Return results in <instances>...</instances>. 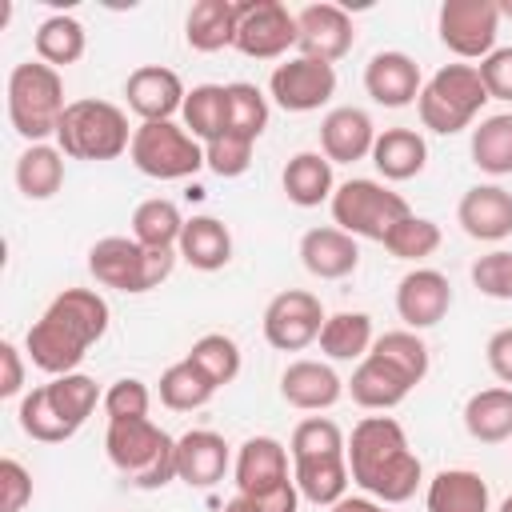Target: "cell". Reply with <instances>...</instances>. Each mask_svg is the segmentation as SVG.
<instances>
[{"label": "cell", "mask_w": 512, "mask_h": 512, "mask_svg": "<svg viewBox=\"0 0 512 512\" xmlns=\"http://www.w3.org/2000/svg\"><path fill=\"white\" fill-rule=\"evenodd\" d=\"M108 300L92 288H64L44 316L28 328L24 348L28 360L48 372V376H68L80 368V360L88 356V348L108 332Z\"/></svg>", "instance_id": "cell-1"}, {"label": "cell", "mask_w": 512, "mask_h": 512, "mask_svg": "<svg viewBox=\"0 0 512 512\" xmlns=\"http://www.w3.org/2000/svg\"><path fill=\"white\" fill-rule=\"evenodd\" d=\"M348 472L364 496L380 504H404L420 488V456L408 448L404 428L392 416H364L348 436Z\"/></svg>", "instance_id": "cell-2"}, {"label": "cell", "mask_w": 512, "mask_h": 512, "mask_svg": "<svg viewBox=\"0 0 512 512\" xmlns=\"http://www.w3.org/2000/svg\"><path fill=\"white\" fill-rule=\"evenodd\" d=\"M104 452H108L112 468L124 476V484H132L140 492H156L176 480V440L148 416L144 420H108Z\"/></svg>", "instance_id": "cell-3"}, {"label": "cell", "mask_w": 512, "mask_h": 512, "mask_svg": "<svg viewBox=\"0 0 512 512\" xmlns=\"http://www.w3.org/2000/svg\"><path fill=\"white\" fill-rule=\"evenodd\" d=\"M128 116L112 100H68L60 124H56V148L72 160H116L132 148Z\"/></svg>", "instance_id": "cell-4"}, {"label": "cell", "mask_w": 512, "mask_h": 512, "mask_svg": "<svg viewBox=\"0 0 512 512\" xmlns=\"http://www.w3.org/2000/svg\"><path fill=\"white\" fill-rule=\"evenodd\" d=\"M64 108V80L52 64L24 60L8 72V120L28 144H44L48 136H56Z\"/></svg>", "instance_id": "cell-5"}, {"label": "cell", "mask_w": 512, "mask_h": 512, "mask_svg": "<svg viewBox=\"0 0 512 512\" xmlns=\"http://www.w3.org/2000/svg\"><path fill=\"white\" fill-rule=\"evenodd\" d=\"M484 104H488V88L480 80V68L476 64H444L420 88L416 112H420V124L428 132L456 136L476 120V112Z\"/></svg>", "instance_id": "cell-6"}, {"label": "cell", "mask_w": 512, "mask_h": 512, "mask_svg": "<svg viewBox=\"0 0 512 512\" xmlns=\"http://www.w3.org/2000/svg\"><path fill=\"white\" fill-rule=\"evenodd\" d=\"M172 248H144L132 236H104L88 248V272L116 292H152L172 276Z\"/></svg>", "instance_id": "cell-7"}, {"label": "cell", "mask_w": 512, "mask_h": 512, "mask_svg": "<svg viewBox=\"0 0 512 512\" xmlns=\"http://www.w3.org/2000/svg\"><path fill=\"white\" fill-rule=\"evenodd\" d=\"M332 220L340 232L348 236H360V240H380L412 212L408 200L400 192H392L388 184L380 180H368V176H352L344 180L336 192H332Z\"/></svg>", "instance_id": "cell-8"}, {"label": "cell", "mask_w": 512, "mask_h": 512, "mask_svg": "<svg viewBox=\"0 0 512 512\" xmlns=\"http://www.w3.org/2000/svg\"><path fill=\"white\" fill-rule=\"evenodd\" d=\"M128 160L152 180H184L204 168V144L176 120H148L132 132Z\"/></svg>", "instance_id": "cell-9"}, {"label": "cell", "mask_w": 512, "mask_h": 512, "mask_svg": "<svg viewBox=\"0 0 512 512\" xmlns=\"http://www.w3.org/2000/svg\"><path fill=\"white\" fill-rule=\"evenodd\" d=\"M436 32L440 44L460 60H484L488 52H496L500 8L496 0H444L436 12Z\"/></svg>", "instance_id": "cell-10"}, {"label": "cell", "mask_w": 512, "mask_h": 512, "mask_svg": "<svg viewBox=\"0 0 512 512\" xmlns=\"http://www.w3.org/2000/svg\"><path fill=\"white\" fill-rule=\"evenodd\" d=\"M248 60H276L296 48V12L280 0H236V44Z\"/></svg>", "instance_id": "cell-11"}, {"label": "cell", "mask_w": 512, "mask_h": 512, "mask_svg": "<svg viewBox=\"0 0 512 512\" xmlns=\"http://www.w3.org/2000/svg\"><path fill=\"white\" fill-rule=\"evenodd\" d=\"M324 320L328 316L320 308V296H312L304 288H288V292L272 296L264 308V340L276 352H300L312 340H320Z\"/></svg>", "instance_id": "cell-12"}, {"label": "cell", "mask_w": 512, "mask_h": 512, "mask_svg": "<svg viewBox=\"0 0 512 512\" xmlns=\"http://www.w3.org/2000/svg\"><path fill=\"white\" fill-rule=\"evenodd\" d=\"M268 92L284 112H316L332 100L336 92V68L324 60H308V56H292L284 64L272 68L268 76Z\"/></svg>", "instance_id": "cell-13"}, {"label": "cell", "mask_w": 512, "mask_h": 512, "mask_svg": "<svg viewBox=\"0 0 512 512\" xmlns=\"http://www.w3.org/2000/svg\"><path fill=\"white\" fill-rule=\"evenodd\" d=\"M352 16L340 4H304L296 12V48L308 60L336 64L352 52Z\"/></svg>", "instance_id": "cell-14"}, {"label": "cell", "mask_w": 512, "mask_h": 512, "mask_svg": "<svg viewBox=\"0 0 512 512\" xmlns=\"http://www.w3.org/2000/svg\"><path fill=\"white\" fill-rule=\"evenodd\" d=\"M452 308V284L444 272L436 268H412L408 276H400L396 284V312L404 320V328L420 332V328H432L448 316Z\"/></svg>", "instance_id": "cell-15"}, {"label": "cell", "mask_w": 512, "mask_h": 512, "mask_svg": "<svg viewBox=\"0 0 512 512\" xmlns=\"http://www.w3.org/2000/svg\"><path fill=\"white\" fill-rule=\"evenodd\" d=\"M124 96H128V108L140 116V124H148V120H172L184 108L188 92H184V80L172 68L140 64L136 72H128Z\"/></svg>", "instance_id": "cell-16"}, {"label": "cell", "mask_w": 512, "mask_h": 512, "mask_svg": "<svg viewBox=\"0 0 512 512\" xmlns=\"http://www.w3.org/2000/svg\"><path fill=\"white\" fill-rule=\"evenodd\" d=\"M420 88V64L408 52L388 48L364 64V92L384 108H408L412 100H420Z\"/></svg>", "instance_id": "cell-17"}, {"label": "cell", "mask_w": 512, "mask_h": 512, "mask_svg": "<svg viewBox=\"0 0 512 512\" xmlns=\"http://www.w3.org/2000/svg\"><path fill=\"white\" fill-rule=\"evenodd\" d=\"M456 220L472 240L496 244L512 236V192L500 184H472L456 204Z\"/></svg>", "instance_id": "cell-18"}, {"label": "cell", "mask_w": 512, "mask_h": 512, "mask_svg": "<svg viewBox=\"0 0 512 512\" xmlns=\"http://www.w3.org/2000/svg\"><path fill=\"white\" fill-rule=\"evenodd\" d=\"M372 144H376V124L364 108L340 104L320 120V152L332 164H356L372 156Z\"/></svg>", "instance_id": "cell-19"}, {"label": "cell", "mask_w": 512, "mask_h": 512, "mask_svg": "<svg viewBox=\"0 0 512 512\" xmlns=\"http://www.w3.org/2000/svg\"><path fill=\"white\" fill-rule=\"evenodd\" d=\"M228 472V444L212 428H192L176 440V480L188 488H212Z\"/></svg>", "instance_id": "cell-20"}, {"label": "cell", "mask_w": 512, "mask_h": 512, "mask_svg": "<svg viewBox=\"0 0 512 512\" xmlns=\"http://www.w3.org/2000/svg\"><path fill=\"white\" fill-rule=\"evenodd\" d=\"M288 456L292 452L276 436H248L236 452V488H240V496H260V492L292 480Z\"/></svg>", "instance_id": "cell-21"}, {"label": "cell", "mask_w": 512, "mask_h": 512, "mask_svg": "<svg viewBox=\"0 0 512 512\" xmlns=\"http://www.w3.org/2000/svg\"><path fill=\"white\" fill-rule=\"evenodd\" d=\"M300 264L316 276V280H344L356 272L360 264V248L356 236L340 232L336 224L328 228H308L300 236Z\"/></svg>", "instance_id": "cell-22"}, {"label": "cell", "mask_w": 512, "mask_h": 512, "mask_svg": "<svg viewBox=\"0 0 512 512\" xmlns=\"http://www.w3.org/2000/svg\"><path fill=\"white\" fill-rule=\"evenodd\" d=\"M280 396L300 412H324L344 396V380L324 360H292L280 372Z\"/></svg>", "instance_id": "cell-23"}, {"label": "cell", "mask_w": 512, "mask_h": 512, "mask_svg": "<svg viewBox=\"0 0 512 512\" xmlns=\"http://www.w3.org/2000/svg\"><path fill=\"white\" fill-rule=\"evenodd\" d=\"M372 164L384 180H412L428 164V144L416 128H384V132H376Z\"/></svg>", "instance_id": "cell-24"}, {"label": "cell", "mask_w": 512, "mask_h": 512, "mask_svg": "<svg viewBox=\"0 0 512 512\" xmlns=\"http://www.w3.org/2000/svg\"><path fill=\"white\" fill-rule=\"evenodd\" d=\"M176 252L196 272H220L232 260V232L216 216H192V220H184Z\"/></svg>", "instance_id": "cell-25"}, {"label": "cell", "mask_w": 512, "mask_h": 512, "mask_svg": "<svg viewBox=\"0 0 512 512\" xmlns=\"http://www.w3.org/2000/svg\"><path fill=\"white\" fill-rule=\"evenodd\" d=\"M348 392H352V400L360 404V408H368V412H388V408H396L408 392H412V384L392 368V364H384L380 356H364L360 364H356V372H352V380H348Z\"/></svg>", "instance_id": "cell-26"}, {"label": "cell", "mask_w": 512, "mask_h": 512, "mask_svg": "<svg viewBox=\"0 0 512 512\" xmlns=\"http://www.w3.org/2000/svg\"><path fill=\"white\" fill-rule=\"evenodd\" d=\"M428 512H488L492 496L480 472L472 468H444L428 480V496H424Z\"/></svg>", "instance_id": "cell-27"}, {"label": "cell", "mask_w": 512, "mask_h": 512, "mask_svg": "<svg viewBox=\"0 0 512 512\" xmlns=\"http://www.w3.org/2000/svg\"><path fill=\"white\" fill-rule=\"evenodd\" d=\"M184 40L192 52H220L236 44V0H196L184 16Z\"/></svg>", "instance_id": "cell-28"}, {"label": "cell", "mask_w": 512, "mask_h": 512, "mask_svg": "<svg viewBox=\"0 0 512 512\" xmlns=\"http://www.w3.org/2000/svg\"><path fill=\"white\" fill-rule=\"evenodd\" d=\"M280 184H284V196L296 208H316V204L332 200V192H336V184H332V160L324 152H296L284 164Z\"/></svg>", "instance_id": "cell-29"}, {"label": "cell", "mask_w": 512, "mask_h": 512, "mask_svg": "<svg viewBox=\"0 0 512 512\" xmlns=\"http://www.w3.org/2000/svg\"><path fill=\"white\" fill-rule=\"evenodd\" d=\"M292 480L300 488L304 500L332 508L340 496H348V452L340 456H312V460H292Z\"/></svg>", "instance_id": "cell-30"}, {"label": "cell", "mask_w": 512, "mask_h": 512, "mask_svg": "<svg viewBox=\"0 0 512 512\" xmlns=\"http://www.w3.org/2000/svg\"><path fill=\"white\" fill-rule=\"evenodd\" d=\"M464 428L480 444H504L512 436V388H480L464 404Z\"/></svg>", "instance_id": "cell-31"}, {"label": "cell", "mask_w": 512, "mask_h": 512, "mask_svg": "<svg viewBox=\"0 0 512 512\" xmlns=\"http://www.w3.org/2000/svg\"><path fill=\"white\" fill-rule=\"evenodd\" d=\"M64 184V152L52 144H28L16 156V188L28 200H48Z\"/></svg>", "instance_id": "cell-32"}, {"label": "cell", "mask_w": 512, "mask_h": 512, "mask_svg": "<svg viewBox=\"0 0 512 512\" xmlns=\"http://www.w3.org/2000/svg\"><path fill=\"white\" fill-rule=\"evenodd\" d=\"M372 316L368 312H332L320 328V352L328 360H364L372 352Z\"/></svg>", "instance_id": "cell-33"}, {"label": "cell", "mask_w": 512, "mask_h": 512, "mask_svg": "<svg viewBox=\"0 0 512 512\" xmlns=\"http://www.w3.org/2000/svg\"><path fill=\"white\" fill-rule=\"evenodd\" d=\"M472 164L488 176H512V112L484 116L472 128Z\"/></svg>", "instance_id": "cell-34"}, {"label": "cell", "mask_w": 512, "mask_h": 512, "mask_svg": "<svg viewBox=\"0 0 512 512\" xmlns=\"http://www.w3.org/2000/svg\"><path fill=\"white\" fill-rule=\"evenodd\" d=\"M32 44H36V60H44V64H52V68L60 72V68H68V64H76V60L84 56L88 36H84V24H80L76 16L56 12V16L40 20Z\"/></svg>", "instance_id": "cell-35"}, {"label": "cell", "mask_w": 512, "mask_h": 512, "mask_svg": "<svg viewBox=\"0 0 512 512\" xmlns=\"http://www.w3.org/2000/svg\"><path fill=\"white\" fill-rule=\"evenodd\" d=\"M180 116H184V128H188L200 144L216 140L220 132H228V88H224V84H196V88L184 96Z\"/></svg>", "instance_id": "cell-36"}, {"label": "cell", "mask_w": 512, "mask_h": 512, "mask_svg": "<svg viewBox=\"0 0 512 512\" xmlns=\"http://www.w3.org/2000/svg\"><path fill=\"white\" fill-rule=\"evenodd\" d=\"M180 232H184V216H180V208L172 200L152 196V200L136 204V212H132V240L136 244H144V248H176Z\"/></svg>", "instance_id": "cell-37"}, {"label": "cell", "mask_w": 512, "mask_h": 512, "mask_svg": "<svg viewBox=\"0 0 512 512\" xmlns=\"http://www.w3.org/2000/svg\"><path fill=\"white\" fill-rule=\"evenodd\" d=\"M212 396H216V384H212L188 356L176 360V364H168L164 376H160V404L172 408V412H196V408H204Z\"/></svg>", "instance_id": "cell-38"}, {"label": "cell", "mask_w": 512, "mask_h": 512, "mask_svg": "<svg viewBox=\"0 0 512 512\" xmlns=\"http://www.w3.org/2000/svg\"><path fill=\"white\" fill-rule=\"evenodd\" d=\"M372 356H380L384 364H392L412 388L428 376V344L412 328H392V332L376 336L372 340Z\"/></svg>", "instance_id": "cell-39"}, {"label": "cell", "mask_w": 512, "mask_h": 512, "mask_svg": "<svg viewBox=\"0 0 512 512\" xmlns=\"http://www.w3.org/2000/svg\"><path fill=\"white\" fill-rule=\"evenodd\" d=\"M48 396H52V404H56V412L72 424V428H80L92 412H96V404H104V392H100V384L92 380V376H84V372H68V376H52L48 380Z\"/></svg>", "instance_id": "cell-40"}, {"label": "cell", "mask_w": 512, "mask_h": 512, "mask_svg": "<svg viewBox=\"0 0 512 512\" xmlns=\"http://www.w3.org/2000/svg\"><path fill=\"white\" fill-rule=\"evenodd\" d=\"M20 428L40 444H64L68 436H76V428L56 412V404L48 396V384L20 396Z\"/></svg>", "instance_id": "cell-41"}, {"label": "cell", "mask_w": 512, "mask_h": 512, "mask_svg": "<svg viewBox=\"0 0 512 512\" xmlns=\"http://www.w3.org/2000/svg\"><path fill=\"white\" fill-rule=\"evenodd\" d=\"M188 360H192L216 388H224V384H232V380L240 376V344H236L232 336H224V332H204V336L188 348Z\"/></svg>", "instance_id": "cell-42"}, {"label": "cell", "mask_w": 512, "mask_h": 512, "mask_svg": "<svg viewBox=\"0 0 512 512\" xmlns=\"http://www.w3.org/2000/svg\"><path fill=\"white\" fill-rule=\"evenodd\" d=\"M384 248H388L396 260H428V256L440 248V224L428 220V216L408 212V216L384 236Z\"/></svg>", "instance_id": "cell-43"}, {"label": "cell", "mask_w": 512, "mask_h": 512, "mask_svg": "<svg viewBox=\"0 0 512 512\" xmlns=\"http://www.w3.org/2000/svg\"><path fill=\"white\" fill-rule=\"evenodd\" d=\"M288 452L292 460H312V456H340L348 452V440L340 432L336 420L328 416H308L292 428V440H288Z\"/></svg>", "instance_id": "cell-44"}, {"label": "cell", "mask_w": 512, "mask_h": 512, "mask_svg": "<svg viewBox=\"0 0 512 512\" xmlns=\"http://www.w3.org/2000/svg\"><path fill=\"white\" fill-rule=\"evenodd\" d=\"M228 88V132H240L248 140H256L264 128H268V100L256 84L248 80H236V84H224Z\"/></svg>", "instance_id": "cell-45"}, {"label": "cell", "mask_w": 512, "mask_h": 512, "mask_svg": "<svg viewBox=\"0 0 512 512\" xmlns=\"http://www.w3.org/2000/svg\"><path fill=\"white\" fill-rule=\"evenodd\" d=\"M252 144H256V140H248V136H240V132H220L216 140L204 144V168H212V172L224 176V180L244 176L248 164H252Z\"/></svg>", "instance_id": "cell-46"}, {"label": "cell", "mask_w": 512, "mask_h": 512, "mask_svg": "<svg viewBox=\"0 0 512 512\" xmlns=\"http://www.w3.org/2000/svg\"><path fill=\"white\" fill-rule=\"evenodd\" d=\"M148 404H152V392L144 380L136 376H120L108 384L104 392V412L108 420H144L148 416Z\"/></svg>", "instance_id": "cell-47"}, {"label": "cell", "mask_w": 512, "mask_h": 512, "mask_svg": "<svg viewBox=\"0 0 512 512\" xmlns=\"http://www.w3.org/2000/svg\"><path fill=\"white\" fill-rule=\"evenodd\" d=\"M472 284H476V292H484L492 300H512V252L496 248V252L480 256L472 264Z\"/></svg>", "instance_id": "cell-48"}, {"label": "cell", "mask_w": 512, "mask_h": 512, "mask_svg": "<svg viewBox=\"0 0 512 512\" xmlns=\"http://www.w3.org/2000/svg\"><path fill=\"white\" fill-rule=\"evenodd\" d=\"M32 500V476L20 460H0V512H20Z\"/></svg>", "instance_id": "cell-49"}, {"label": "cell", "mask_w": 512, "mask_h": 512, "mask_svg": "<svg viewBox=\"0 0 512 512\" xmlns=\"http://www.w3.org/2000/svg\"><path fill=\"white\" fill-rule=\"evenodd\" d=\"M476 68H480V80L488 88V100H508L512 104V44L488 52Z\"/></svg>", "instance_id": "cell-50"}, {"label": "cell", "mask_w": 512, "mask_h": 512, "mask_svg": "<svg viewBox=\"0 0 512 512\" xmlns=\"http://www.w3.org/2000/svg\"><path fill=\"white\" fill-rule=\"evenodd\" d=\"M484 360H488L492 376H496L504 388H512V328H500V332L488 336V344H484Z\"/></svg>", "instance_id": "cell-51"}, {"label": "cell", "mask_w": 512, "mask_h": 512, "mask_svg": "<svg viewBox=\"0 0 512 512\" xmlns=\"http://www.w3.org/2000/svg\"><path fill=\"white\" fill-rule=\"evenodd\" d=\"M244 500L252 504V512H296L300 508V488H296V480H284V484H276L260 496H244Z\"/></svg>", "instance_id": "cell-52"}, {"label": "cell", "mask_w": 512, "mask_h": 512, "mask_svg": "<svg viewBox=\"0 0 512 512\" xmlns=\"http://www.w3.org/2000/svg\"><path fill=\"white\" fill-rule=\"evenodd\" d=\"M0 368H4V376H0V396H4V400L20 396V392H24V360H20V348H16L12 340L0 344Z\"/></svg>", "instance_id": "cell-53"}, {"label": "cell", "mask_w": 512, "mask_h": 512, "mask_svg": "<svg viewBox=\"0 0 512 512\" xmlns=\"http://www.w3.org/2000/svg\"><path fill=\"white\" fill-rule=\"evenodd\" d=\"M328 512H384V504L372 496H340Z\"/></svg>", "instance_id": "cell-54"}, {"label": "cell", "mask_w": 512, "mask_h": 512, "mask_svg": "<svg viewBox=\"0 0 512 512\" xmlns=\"http://www.w3.org/2000/svg\"><path fill=\"white\" fill-rule=\"evenodd\" d=\"M220 512H252V504H248V500L236 492L232 500H224V508H220Z\"/></svg>", "instance_id": "cell-55"}, {"label": "cell", "mask_w": 512, "mask_h": 512, "mask_svg": "<svg viewBox=\"0 0 512 512\" xmlns=\"http://www.w3.org/2000/svg\"><path fill=\"white\" fill-rule=\"evenodd\" d=\"M496 8H500V16H508V20H512V0H500Z\"/></svg>", "instance_id": "cell-56"}, {"label": "cell", "mask_w": 512, "mask_h": 512, "mask_svg": "<svg viewBox=\"0 0 512 512\" xmlns=\"http://www.w3.org/2000/svg\"><path fill=\"white\" fill-rule=\"evenodd\" d=\"M496 512H512V496H508V500H504V504H500Z\"/></svg>", "instance_id": "cell-57"}]
</instances>
